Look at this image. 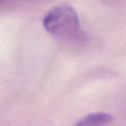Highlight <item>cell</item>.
Instances as JSON below:
<instances>
[{
  "instance_id": "cell-2",
  "label": "cell",
  "mask_w": 126,
  "mask_h": 126,
  "mask_svg": "<svg viewBox=\"0 0 126 126\" xmlns=\"http://www.w3.org/2000/svg\"><path fill=\"white\" fill-rule=\"evenodd\" d=\"M113 117L105 112H94L90 113L84 117H82L80 120L77 121L76 125H104L108 124L112 121Z\"/></svg>"
},
{
  "instance_id": "cell-1",
  "label": "cell",
  "mask_w": 126,
  "mask_h": 126,
  "mask_svg": "<svg viewBox=\"0 0 126 126\" xmlns=\"http://www.w3.org/2000/svg\"><path fill=\"white\" fill-rule=\"evenodd\" d=\"M42 26L50 35L62 40L77 39L82 32L76 10L67 4L50 8L42 18Z\"/></svg>"
},
{
  "instance_id": "cell-3",
  "label": "cell",
  "mask_w": 126,
  "mask_h": 126,
  "mask_svg": "<svg viewBox=\"0 0 126 126\" xmlns=\"http://www.w3.org/2000/svg\"><path fill=\"white\" fill-rule=\"evenodd\" d=\"M4 1H6V0H0V3H2V2H4Z\"/></svg>"
}]
</instances>
